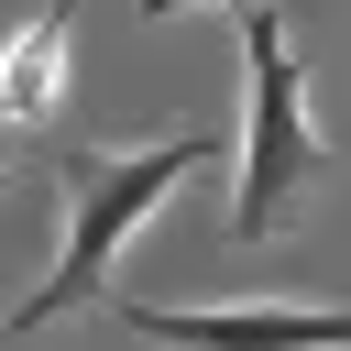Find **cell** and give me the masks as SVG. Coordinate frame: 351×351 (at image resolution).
<instances>
[{
	"label": "cell",
	"instance_id": "1",
	"mask_svg": "<svg viewBox=\"0 0 351 351\" xmlns=\"http://www.w3.org/2000/svg\"><path fill=\"white\" fill-rule=\"evenodd\" d=\"M197 165H219V132L66 143V154H55V263H44L33 296H11V340H33V329H55V318L99 307L110 274H121V252H132V230L165 219V197H176Z\"/></svg>",
	"mask_w": 351,
	"mask_h": 351
},
{
	"label": "cell",
	"instance_id": "2",
	"mask_svg": "<svg viewBox=\"0 0 351 351\" xmlns=\"http://www.w3.org/2000/svg\"><path fill=\"white\" fill-rule=\"evenodd\" d=\"M230 33H241V154H230V241H285L307 186L340 165L318 110H307V55L285 33L274 0H230Z\"/></svg>",
	"mask_w": 351,
	"mask_h": 351
},
{
	"label": "cell",
	"instance_id": "3",
	"mask_svg": "<svg viewBox=\"0 0 351 351\" xmlns=\"http://www.w3.org/2000/svg\"><path fill=\"white\" fill-rule=\"evenodd\" d=\"M121 318L165 351H351V307H285V296H230V307L121 296Z\"/></svg>",
	"mask_w": 351,
	"mask_h": 351
},
{
	"label": "cell",
	"instance_id": "4",
	"mask_svg": "<svg viewBox=\"0 0 351 351\" xmlns=\"http://www.w3.org/2000/svg\"><path fill=\"white\" fill-rule=\"evenodd\" d=\"M66 77H77V0H44L0 33V121L44 132L66 110Z\"/></svg>",
	"mask_w": 351,
	"mask_h": 351
},
{
	"label": "cell",
	"instance_id": "5",
	"mask_svg": "<svg viewBox=\"0 0 351 351\" xmlns=\"http://www.w3.org/2000/svg\"><path fill=\"white\" fill-rule=\"evenodd\" d=\"M132 11H143V22H176V11H197V0H132Z\"/></svg>",
	"mask_w": 351,
	"mask_h": 351
},
{
	"label": "cell",
	"instance_id": "6",
	"mask_svg": "<svg viewBox=\"0 0 351 351\" xmlns=\"http://www.w3.org/2000/svg\"><path fill=\"white\" fill-rule=\"evenodd\" d=\"M0 186H11V165H0Z\"/></svg>",
	"mask_w": 351,
	"mask_h": 351
}]
</instances>
